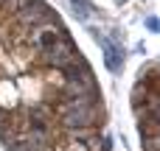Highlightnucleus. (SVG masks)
I'll return each mask as SVG.
<instances>
[{
  "instance_id": "f257e3e1",
  "label": "nucleus",
  "mask_w": 160,
  "mask_h": 151,
  "mask_svg": "<svg viewBox=\"0 0 160 151\" xmlns=\"http://www.w3.org/2000/svg\"><path fill=\"white\" fill-rule=\"evenodd\" d=\"M73 11H76L79 17H90V14H93V6H90L87 0H73Z\"/></svg>"
}]
</instances>
